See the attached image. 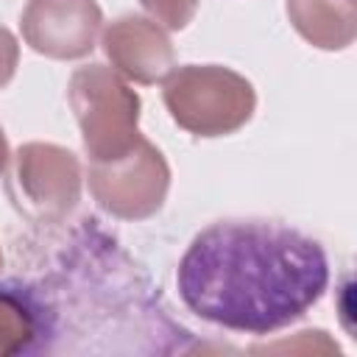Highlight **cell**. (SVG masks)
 <instances>
[{
	"instance_id": "cell-4",
	"label": "cell",
	"mask_w": 357,
	"mask_h": 357,
	"mask_svg": "<svg viewBox=\"0 0 357 357\" xmlns=\"http://www.w3.org/2000/svg\"><path fill=\"white\" fill-rule=\"evenodd\" d=\"M89 192L100 209L120 220H145L156 215L170 190V167L162 151L145 137L117 159L89 162Z\"/></svg>"
},
{
	"instance_id": "cell-7",
	"label": "cell",
	"mask_w": 357,
	"mask_h": 357,
	"mask_svg": "<svg viewBox=\"0 0 357 357\" xmlns=\"http://www.w3.org/2000/svg\"><path fill=\"white\" fill-rule=\"evenodd\" d=\"M103 53L112 70L134 84L165 81L176 67V50L162 25L145 17L126 14L103 28Z\"/></svg>"
},
{
	"instance_id": "cell-11",
	"label": "cell",
	"mask_w": 357,
	"mask_h": 357,
	"mask_svg": "<svg viewBox=\"0 0 357 357\" xmlns=\"http://www.w3.org/2000/svg\"><path fill=\"white\" fill-rule=\"evenodd\" d=\"M17 64H20V45H17V36L0 25V89H6L17 73Z\"/></svg>"
},
{
	"instance_id": "cell-1",
	"label": "cell",
	"mask_w": 357,
	"mask_h": 357,
	"mask_svg": "<svg viewBox=\"0 0 357 357\" xmlns=\"http://www.w3.org/2000/svg\"><path fill=\"white\" fill-rule=\"evenodd\" d=\"M178 296L201 321L271 335L304 318L329 284L324 248L271 220H220L192 237L178 262Z\"/></svg>"
},
{
	"instance_id": "cell-9",
	"label": "cell",
	"mask_w": 357,
	"mask_h": 357,
	"mask_svg": "<svg viewBox=\"0 0 357 357\" xmlns=\"http://www.w3.org/2000/svg\"><path fill=\"white\" fill-rule=\"evenodd\" d=\"M39 335L33 307L14 290L0 287V357L25 351Z\"/></svg>"
},
{
	"instance_id": "cell-5",
	"label": "cell",
	"mask_w": 357,
	"mask_h": 357,
	"mask_svg": "<svg viewBox=\"0 0 357 357\" xmlns=\"http://www.w3.org/2000/svg\"><path fill=\"white\" fill-rule=\"evenodd\" d=\"M6 190L20 212L45 223L61 220L81 198V165L61 145L25 142L14 153Z\"/></svg>"
},
{
	"instance_id": "cell-2",
	"label": "cell",
	"mask_w": 357,
	"mask_h": 357,
	"mask_svg": "<svg viewBox=\"0 0 357 357\" xmlns=\"http://www.w3.org/2000/svg\"><path fill=\"white\" fill-rule=\"evenodd\" d=\"M162 98L170 117L195 137L234 134L257 109L251 81L220 64L173 67L165 78Z\"/></svg>"
},
{
	"instance_id": "cell-10",
	"label": "cell",
	"mask_w": 357,
	"mask_h": 357,
	"mask_svg": "<svg viewBox=\"0 0 357 357\" xmlns=\"http://www.w3.org/2000/svg\"><path fill=\"white\" fill-rule=\"evenodd\" d=\"M201 0H139L151 20L167 31H181L192 22Z\"/></svg>"
},
{
	"instance_id": "cell-3",
	"label": "cell",
	"mask_w": 357,
	"mask_h": 357,
	"mask_svg": "<svg viewBox=\"0 0 357 357\" xmlns=\"http://www.w3.org/2000/svg\"><path fill=\"white\" fill-rule=\"evenodd\" d=\"M67 103L78 120L89 162L117 159L142 137L139 95L112 67H78L67 84Z\"/></svg>"
},
{
	"instance_id": "cell-13",
	"label": "cell",
	"mask_w": 357,
	"mask_h": 357,
	"mask_svg": "<svg viewBox=\"0 0 357 357\" xmlns=\"http://www.w3.org/2000/svg\"><path fill=\"white\" fill-rule=\"evenodd\" d=\"M0 268H3V251H0Z\"/></svg>"
},
{
	"instance_id": "cell-12",
	"label": "cell",
	"mask_w": 357,
	"mask_h": 357,
	"mask_svg": "<svg viewBox=\"0 0 357 357\" xmlns=\"http://www.w3.org/2000/svg\"><path fill=\"white\" fill-rule=\"evenodd\" d=\"M8 159H11V151H8V139H6V131L0 128V176H3V170L8 167Z\"/></svg>"
},
{
	"instance_id": "cell-6",
	"label": "cell",
	"mask_w": 357,
	"mask_h": 357,
	"mask_svg": "<svg viewBox=\"0 0 357 357\" xmlns=\"http://www.w3.org/2000/svg\"><path fill=\"white\" fill-rule=\"evenodd\" d=\"M20 28L33 53L73 61L95 50L103 14L95 0H28Z\"/></svg>"
},
{
	"instance_id": "cell-8",
	"label": "cell",
	"mask_w": 357,
	"mask_h": 357,
	"mask_svg": "<svg viewBox=\"0 0 357 357\" xmlns=\"http://www.w3.org/2000/svg\"><path fill=\"white\" fill-rule=\"evenodd\" d=\"M290 25L321 50H346L354 42V0H287Z\"/></svg>"
}]
</instances>
